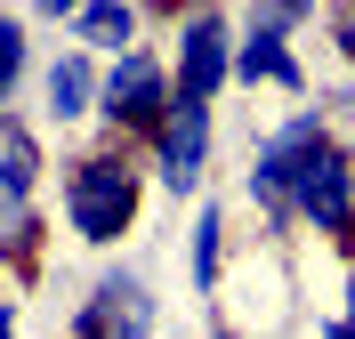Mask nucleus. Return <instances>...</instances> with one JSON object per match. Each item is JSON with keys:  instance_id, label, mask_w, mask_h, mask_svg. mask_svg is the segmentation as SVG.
<instances>
[{"instance_id": "obj_8", "label": "nucleus", "mask_w": 355, "mask_h": 339, "mask_svg": "<svg viewBox=\"0 0 355 339\" xmlns=\"http://www.w3.org/2000/svg\"><path fill=\"white\" fill-rule=\"evenodd\" d=\"M33 194V137L17 130V121H0V218Z\"/></svg>"}, {"instance_id": "obj_5", "label": "nucleus", "mask_w": 355, "mask_h": 339, "mask_svg": "<svg viewBox=\"0 0 355 339\" xmlns=\"http://www.w3.org/2000/svg\"><path fill=\"white\" fill-rule=\"evenodd\" d=\"M178 81H186V97H202V105H210V89L226 81V24L218 17H194L178 33Z\"/></svg>"}, {"instance_id": "obj_10", "label": "nucleus", "mask_w": 355, "mask_h": 339, "mask_svg": "<svg viewBox=\"0 0 355 339\" xmlns=\"http://www.w3.org/2000/svg\"><path fill=\"white\" fill-rule=\"evenodd\" d=\"M194 283H202V291L218 283V210H202V218H194Z\"/></svg>"}, {"instance_id": "obj_11", "label": "nucleus", "mask_w": 355, "mask_h": 339, "mask_svg": "<svg viewBox=\"0 0 355 339\" xmlns=\"http://www.w3.org/2000/svg\"><path fill=\"white\" fill-rule=\"evenodd\" d=\"M17 65H24V33H17V17H0V97L17 89Z\"/></svg>"}, {"instance_id": "obj_4", "label": "nucleus", "mask_w": 355, "mask_h": 339, "mask_svg": "<svg viewBox=\"0 0 355 339\" xmlns=\"http://www.w3.org/2000/svg\"><path fill=\"white\" fill-rule=\"evenodd\" d=\"M202 154H210V105L202 97H178L170 121H162V178H170V194H186L202 178Z\"/></svg>"}, {"instance_id": "obj_7", "label": "nucleus", "mask_w": 355, "mask_h": 339, "mask_svg": "<svg viewBox=\"0 0 355 339\" xmlns=\"http://www.w3.org/2000/svg\"><path fill=\"white\" fill-rule=\"evenodd\" d=\"M73 33H81L89 49H121V57H130V33H137V8H130V0H89L81 17H73Z\"/></svg>"}, {"instance_id": "obj_2", "label": "nucleus", "mask_w": 355, "mask_h": 339, "mask_svg": "<svg viewBox=\"0 0 355 339\" xmlns=\"http://www.w3.org/2000/svg\"><path fill=\"white\" fill-rule=\"evenodd\" d=\"M154 331V299L137 275H105L81 307V339H146Z\"/></svg>"}, {"instance_id": "obj_12", "label": "nucleus", "mask_w": 355, "mask_h": 339, "mask_svg": "<svg viewBox=\"0 0 355 339\" xmlns=\"http://www.w3.org/2000/svg\"><path fill=\"white\" fill-rule=\"evenodd\" d=\"M291 17H307V0H266V17H259V24H291Z\"/></svg>"}, {"instance_id": "obj_17", "label": "nucleus", "mask_w": 355, "mask_h": 339, "mask_svg": "<svg viewBox=\"0 0 355 339\" xmlns=\"http://www.w3.org/2000/svg\"><path fill=\"white\" fill-rule=\"evenodd\" d=\"M347 299H355V283H347Z\"/></svg>"}, {"instance_id": "obj_9", "label": "nucleus", "mask_w": 355, "mask_h": 339, "mask_svg": "<svg viewBox=\"0 0 355 339\" xmlns=\"http://www.w3.org/2000/svg\"><path fill=\"white\" fill-rule=\"evenodd\" d=\"M49 113H57V121L89 113V57H57V65H49Z\"/></svg>"}, {"instance_id": "obj_14", "label": "nucleus", "mask_w": 355, "mask_h": 339, "mask_svg": "<svg viewBox=\"0 0 355 339\" xmlns=\"http://www.w3.org/2000/svg\"><path fill=\"white\" fill-rule=\"evenodd\" d=\"M339 41H347V57H355V8H347V24H339Z\"/></svg>"}, {"instance_id": "obj_16", "label": "nucleus", "mask_w": 355, "mask_h": 339, "mask_svg": "<svg viewBox=\"0 0 355 339\" xmlns=\"http://www.w3.org/2000/svg\"><path fill=\"white\" fill-rule=\"evenodd\" d=\"M8 323H17V315H8V299H0V339H8Z\"/></svg>"}, {"instance_id": "obj_3", "label": "nucleus", "mask_w": 355, "mask_h": 339, "mask_svg": "<svg viewBox=\"0 0 355 339\" xmlns=\"http://www.w3.org/2000/svg\"><path fill=\"white\" fill-rule=\"evenodd\" d=\"M105 113L121 130H162V121H170V81H162V65L121 57V73L105 81Z\"/></svg>"}, {"instance_id": "obj_13", "label": "nucleus", "mask_w": 355, "mask_h": 339, "mask_svg": "<svg viewBox=\"0 0 355 339\" xmlns=\"http://www.w3.org/2000/svg\"><path fill=\"white\" fill-rule=\"evenodd\" d=\"M41 17H81V0H33Z\"/></svg>"}, {"instance_id": "obj_1", "label": "nucleus", "mask_w": 355, "mask_h": 339, "mask_svg": "<svg viewBox=\"0 0 355 339\" xmlns=\"http://www.w3.org/2000/svg\"><path fill=\"white\" fill-rule=\"evenodd\" d=\"M130 210H137V178L121 162H81L65 178V218H73L81 243H113L130 226Z\"/></svg>"}, {"instance_id": "obj_6", "label": "nucleus", "mask_w": 355, "mask_h": 339, "mask_svg": "<svg viewBox=\"0 0 355 339\" xmlns=\"http://www.w3.org/2000/svg\"><path fill=\"white\" fill-rule=\"evenodd\" d=\"M234 73H243V81H291V89H299V65H291V49H283V24H250Z\"/></svg>"}, {"instance_id": "obj_15", "label": "nucleus", "mask_w": 355, "mask_h": 339, "mask_svg": "<svg viewBox=\"0 0 355 339\" xmlns=\"http://www.w3.org/2000/svg\"><path fill=\"white\" fill-rule=\"evenodd\" d=\"M323 339H355V323H331V331H323Z\"/></svg>"}]
</instances>
